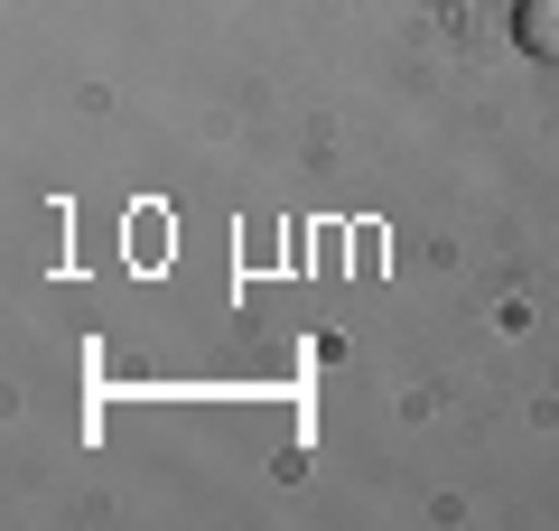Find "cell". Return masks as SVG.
I'll list each match as a JSON object with an SVG mask.
<instances>
[{
    "mask_svg": "<svg viewBox=\"0 0 559 531\" xmlns=\"http://www.w3.org/2000/svg\"><path fill=\"white\" fill-rule=\"evenodd\" d=\"M513 38L532 47V57H559V0H522V20H513Z\"/></svg>",
    "mask_w": 559,
    "mask_h": 531,
    "instance_id": "cell-1",
    "label": "cell"
}]
</instances>
